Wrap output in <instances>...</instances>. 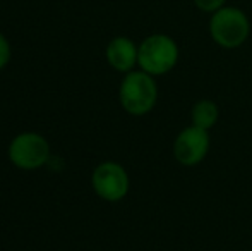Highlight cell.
I'll use <instances>...</instances> for the list:
<instances>
[{
    "mask_svg": "<svg viewBox=\"0 0 252 251\" xmlns=\"http://www.w3.org/2000/svg\"><path fill=\"white\" fill-rule=\"evenodd\" d=\"M220 121V107L211 98H201L190 107V124L211 131Z\"/></svg>",
    "mask_w": 252,
    "mask_h": 251,
    "instance_id": "cell-8",
    "label": "cell"
},
{
    "mask_svg": "<svg viewBox=\"0 0 252 251\" xmlns=\"http://www.w3.org/2000/svg\"><path fill=\"white\" fill-rule=\"evenodd\" d=\"M208 33L223 50L240 48L251 36V19L240 7L228 5L209 14Z\"/></svg>",
    "mask_w": 252,
    "mask_h": 251,
    "instance_id": "cell-1",
    "label": "cell"
},
{
    "mask_svg": "<svg viewBox=\"0 0 252 251\" xmlns=\"http://www.w3.org/2000/svg\"><path fill=\"white\" fill-rule=\"evenodd\" d=\"M179 43L166 33L148 35L139 43L137 67L155 77L172 72L179 64Z\"/></svg>",
    "mask_w": 252,
    "mask_h": 251,
    "instance_id": "cell-3",
    "label": "cell"
},
{
    "mask_svg": "<svg viewBox=\"0 0 252 251\" xmlns=\"http://www.w3.org/2000/svg\"><path fill=\"white\" fill-rule=\"evenodd\" d=\"M106 62L117 72L127 74L137 67V57H139V45L134 43L129 36H115L106 45Z\"/></svg>",
    "mask_w": 252,
    "mask_h": 251,
    "instance_id": "cell-7",
    "label": "cell"
},
{
    "mask_svg": "<svg viewBox=\"0 0 252 251\" xmlns=\"http://www.w3.org/2000/svg\"><path fill=\"white\" fill-rule=\"evenodd\" d=\"M10 57H12L10 43H9V40L0 33V69H3V67L10 62Z\"/></svg>",
    "mask_w": 252,
    "mask_h": 251,
    "instance_id": "cell-10",
    "label": "cell"
},
{
    "mask_svg": "<svg viewBox=\"0 0 252 251\" xmlns=\"http://www.w3.org/2000/svg\"><path fill=\"white\" fill-rule=\"evenodd\" d=\"M209 148H211L209 131L189 124L182 131H179V134L173 140L172 151L177 164L184 167H196L208 157Z\"/></svg>",
    "mask_w": 252,
    "mask_h": 251,
    "instance_id": "cell-4",
    "label": "cell"
},
{
    "mask_svg": "<svg viewBox=\"0 0 252 251\" xmlns=\"http://www.w3.org/2000/svg\"><path fill=\"white\" fill-rule=\"evenodd\" d=\"M119 100L129 115L143 117L150 114L158 104L156 77L144 72L143 69H134L124 74L119 88Z\"/></svg>",
    "mask_w": 252,
    "mask_h": 251,
    "instance_id": "cell-2",
    "label": "cell"
},
{
    "mask_svg": "<svg viewBox=\"0 0 252 251\" xmlns=\"http://www.w3.org/2000/svg\"><path fill=\"white\" fill-rule=\"evenodd\" d=\"M226 2H228V0H192V3L196 5V9L201 10V12H204V14L216 12L218 9L225 7Z\"/></svg>",
    "mask_w": 252,
    "mask_h": 251,
    "instance_id": "cell-9",
    "label": "cell"
},
{
    "mask_svg": "<svg viewBox=\"0 0 252 251\" xmlns=\"http://www.w3.org/2000/svg\"><path fill=\"white\" fill-rule=\"evenodd\" d=\"M93 189L101 200L117 203L124 200L129 193L130 179L124 165L117 162H103L93 171L91 176Z\"/></svg>",
    "mask_w": 252,
    "mask_h": 251,
    "instance_id": "cell-6",
    "label": "cell"
},
{
    "mask_svg": "<svg viewBox=\"0 0 252 251\" xmlns=\"http://www.w3.org/2000/svg\"><path fill=\"white\" fill-rule=\"evenodd\" d=\"M9 158L16 167L34 171L43 167L50 158V144L41 134L23 133L12 140L9 146Z\"/></svg>",
    "mask_w": 252,
    "mask_h": 251,
    "instance_id": "cell-5",
    "label": "cell"
}]
</instances>
